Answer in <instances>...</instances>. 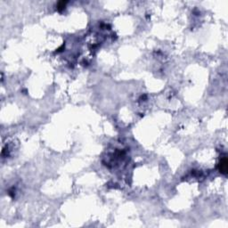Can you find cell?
Returning a JSON list of instances; mask_svg holds the SVG:
<instances>
[{
    "label": "cell",
    "mask_w": 228,
    "mask_h": 228,
    "mask_svg": "<svg viewBox=\"0 0 228 228\" xmlns=\"http://www.w3.org/2000/svg\"><path fill=\"white\" fill-rule=\"evenodd\" d=\"M219 170L222 174H226L227 173V161H226V158H224L220 164H219Z\"/></svg>",
    "instance_id": "1"
}]
</instances>
